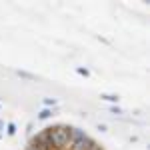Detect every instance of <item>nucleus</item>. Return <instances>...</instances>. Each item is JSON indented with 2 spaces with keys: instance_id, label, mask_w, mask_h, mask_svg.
Wrapping results in <instances>:
<instances>
[{
  "instance_id": "8",
  "label": "nucleus",
  "mask_w": 150,
  "mask_h": 150,
  "mask_svg": "<svg viewBox=\"0 0 150 150\" xmlns=\"http://www.w3.org/2000/svg\"><path fill=\"white\" fill-rule=\"evenodd\" d=\"M16 74H18L20 78H26V80H34L36 78L34 74H30V72H26V70H16Z\"/></svg>"
},
{
  "instance_id": "10",
  "label": "nucleus",
  "mask_w": 150,
  "mask_h": 150,
  "mask_svg": "<svg viewBox=\"0 0 150 150\" xmlns=\"http://www.w3.org/2000/svg\"><path fill=\"white\" fill-rule=\"evenodd\" d=\"M32 130H34V122H28V126H26V134L32 136Z\"/></svg>"
},
{
  "instance_id": "2",
  "label": "nucleus",
  "mask_w": 150,
  "mask_h": 150,
  "mask_svg": "<svg viewBox=\"0 0 150 150\" xmlns=\"http://www.w3.org/2000/svg\"><path fill=\"white\" fill-rule=\"evenodd\" d=\"M92 144H94V140L86 134V130H82V128H78V126H72L68 150H90Z\"/></svg>"
},
{
  "instance_id": "14",
  "label": "nucleus",
  "mask_w": 150,
  "mask_h": 150,
  "mask_svg": "<svg viewBox=\"0 0 150 150\" xmlns=\"http://www.w3.org/2000/svg\"><path fill=\"white\" fill-rule=\"evenodd\" d=\"M2 138H4V136H2V134H0V140H2Z\"/></svg>"
},
{
  "instance_id": "13",
  "label": "nucleus",
  "mask_w": 150,
  "mask_h": 150,
  "mask_svg": "<svg viewBox=\"0 0 150 150\" xmlns=\"http://www.w3.org/2000/svg\"><path fill=\"white\" fill-rule=\"evenodd\" d=\"M0 112H2V104H0Z\"/></svg>"
},
{
  "instance_id": "5",
  "label": "nucleus",
  "mask_w": 150,
  "mask_h": 150,
  "mask_svg": "<svg viewBox=\"0 0 150 150\" xmlns=\"http://www.w3.org/2000/svg\"><path fill=\"white\" fill-rule=\"evenodd\" d=\"M16 132H18V126H16V122H6V128H4V134H6V136H16Z\"/></svg>"
},
{
  "instance_id": "12",
  "label": "nucleus",
  "mask_w": 150,
  "mask_h": 150,
  "mask_svg": "<svg viewBox=\"0 0 150 150\" xmlns=\"http://www.w3.org/2000/svg\"><path fill=\"white\" fill-rule=\"evenodd\" d=\"M26 150H40V148H36V146H32V144H28V146H26Z\"/></svg>"
},
{
  "instance_id": "6",
  "label": "nucleus",
  "mask_w": 150,
  "mask_h": 150,
  "mask_svg": "<svg viewBox=\"0 0 150 150\" xmlns=\"http://www.w3.org/2000/svg\"><path fill=\"white\" fill-rule=\"evenodd\" d=\"M42 104H44V108H52V110H54V106L58 104V100H56V98H44Z\"/></svg>"
},
{
  "instance_id": "11",
  "label": "nucleus",
  "mask_w": 150,
  "mask_h": 150,
  "mask_svg": "<svg viewBox=\"0 0 150 150\" xmlns=\"http://www.w3.org/2000/svg\"><path fill=\"white\" fill-rule=\"evenodd\" d=\"M96 130L98 132H108V126L106 124H96Z\"/></svg>"
},
{
  "instance_id": "9",
  "label": "nucleus",
  "mask_w": 150,
  "mask_h": 150,
  "mask_svg": "<svg viewBox=\"0 0 150 150\" xmlns=\"http://www.w3.org/2000/svg\"><path fill=\"white\" fill-rule=\"evenodd\" d=\"M108 110H110V114H114V116H122V114H124V110H122V108H120L118 104H114V106H110Z\"/></svg>"
},
{
  "instance_id": "1",
  "label": "nucleus",
  "mask_w": 150,
  "mask_h": 150,
  "mask_svg": "<svg viewBox=\"0 0 150 150\" xmlns=\"http://www.w3.org/2000/svg\"><path fill=\"white\" fill-rule=\"evenodd\" d=\"M70 130H72V126H66V124H56V126L48 128V138H50L52 150H68Z\"/></svg>"
},
{
  "instance_id": "7",
  "label": "nucleus",
  "mask_w": 150,
  "mask_h": 150,
  "mask_svg": "<svg viewBox=\"0 0 150 150\" xmlns=\"http://www.w3.org/2000/svg\"><path fill=\"white\" fill-rule=\"evenodd\" d=\"M76 74H78V76H84V78H88V76H90V70L86 68V66H76Z\"/></svg>"
},
{
  "instance_id": "3",
  "label": "nucleus",
  "mask_w": 150,
  "mask_h": 150,
  "mask_svg": "<svg viewBox=\"0 0 150 150\" xmlns=\"http://www.w3.org/2000/svg\"><path fill=\"white\" fill-rule=\"evenodd\" d=\"M100 100L108 102L110 106H114V104L120 102V96H118V94H108V92H102V94H100Z\"/></svg>"
},
{
  "instance_id": "4",
  "label": "nucleus",
  "mask_w": 150,
  "mask_h": 150,
  "mask_svg": "<svg viewBox=\"0 0 150 150\" xmlns=\"http://www.w3.org/2000/svg\"><path fill=\"white\" fill-rule=\"evenodd\" d=\"M54 114H56V110H52V108H42V110L36 114V120H50Z\"/></svg>"
}]
</instances>
